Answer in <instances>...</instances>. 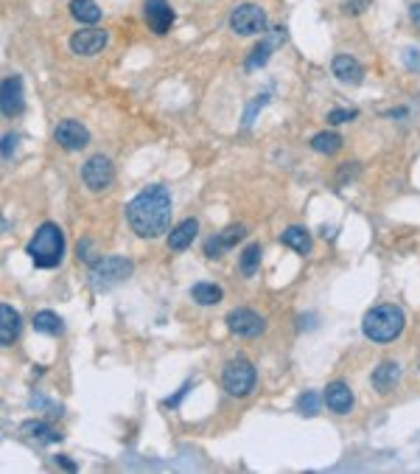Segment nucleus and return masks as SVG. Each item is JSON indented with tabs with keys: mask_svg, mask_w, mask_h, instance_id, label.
Listing matches in <instances>:
<instances>
[{
	"mask_svg": "<svg viewBox=\"0 0 420 474\" xmlns=\"http://www.w3.org/2000/svg\"><path fill=\"white\" fill-rule=\"evenodd\" d=\"M409 14H412V23H414V26H420V3H412Z\"/></svg>",
	"mask_w": 420,
	"mask_h": 474,
	"instance_id": "obj_35",
	"label": "nucleus"
},
{
	"mask_svg": "<svg viewBox=\"0 0 420 474\" xmlns=\"http://www.w3.org/2000/svg\"><path fill=\"white\" fill-rule=\"evenodd\" d=\"M14 141H17L14 135H6V138H3V157H6V160H9V155L14 152Z\"/></svg>",
	"mask_w": 420,
	"mask_h": 474,
	"instance_id": "obj_32",
	"label": "nucleus"
},
{
	"mask_svg": "<svg viewBox=\"0 0 420 474\" xmlns=\"http://www.w3.org/2000/svg\"><path fill=\"white\" fill-rule=\"evenodd\" d=\"M330 70H333V76L339 79L342 84H361L364 81V68L353 59V57H348V54H336L333 57V62H330Z\"/></svg>",
	"mask_w": 420,
	"mask_h": 474,
	"instance_id": "obj_16",
	"label": "nucleus"
},
{
	"mask_svg": "<svg viewBox=\"0 0 420 474\" xmlns=\"http://www.w3.org/2000/svg\"><path fill=\"white\" fill-rule=\"evenodd\" d=\"M227 328L235 334V337H258L264 334L266 323L258 312H252V309H233L227 317H224Z\"/></svg>",
	"mask_w": 420,
	"mask_h": 474,
	"instance_id": "obj_10",
	"label": "nucleus"
},
{
	"mask_svg": "<svg viewBox=\"0 0 420 474\" xmlns=\"http://www.w3.org/2000/svg\"><path fill=\"white\" fill-rule=\"evenodd\" d=\"M342 135L339 132H317L314 138H311V149L314 152H319V155H336L342 149Z\"/></svg>",
	"mask_w": 420,
	"mask_h": 474,
	"instance_id": "obj_25",
	"label": "nucleus"
},
{
	"mask_svg": "<svg viewBox=\"0 0 420 474\" xmlns=\"http://www.w3.org/2000/svg\"><path fill=\"white\" fill-rule=\"evenodd\" d=\"M28 258L34 261V267L39 270H54L62 264V255H65V236L59 230V225L54 222H42L34 233V239L25 247Z\"/></svg>",
	"mask_w": 420,
	"mask_h": 474,
	"instance_id": "obj_2",
	"label": "nucleus"
},
{
	"mask_svg": "<svg viewBox=\"0 0 420 474\" xmlns=\"http://www.w3.org/2000/svg\"><path fill=\"white\" fill-rule=\"evenodd\" d=\"M107 31L104 28H81L70 37V51L78 57H93L107 46Z\"/></svg>",
	"mask_w": 420,
	"mask_h": 474,
	"instance_id": "obj_12",
	"label": "nucleus"
},
{
	"mask_svg": "<svg viewBox=\"0 0 420 474\" xmlns=\"http://www.w3.org/2000/svg\"><path fill=\"white\" fill-rule=\"evenodd\" d=\"M258 264H261V247L258 244H246L244 247V253H241V258H238V270H241V275H255L258 273Z\"/></svg>",
	"mask_w": 420,
	"mask_h": 474,
	"instance_id": "obj_26",
	"label": "nucleus"
},
{
	"mask_svg": "<svg viewBox=\"0 0 420 474\" xmlns=\"http://www.w3.org/2000/svg\"><path fill=\"white\" fill-rule=\"evenodd\" d=\"M356 115H359L356 110H330V112H328V124L339 126V124H348V121H353Z\"/></svg>",
	"mask_w": 420,
	"mask_h": 474,
	"instance_id": "obj_28",
	"label": "nucleus"
},
{
	"mask_svg": "<svg viewBox=\"0 0 420 474\" xmlns=\"http://www.w3.org/2000/svg\"><path fill=\"white\" fill-rule=\"evenodd\" d=\"M70 14L78 23H87V26H93V23L101 20V9L93 3V0H73V3H70Z\"/></svg>",
	"mask_w": 420,
	"mask_h": 474,
	"instance_id": "obj_24",
	"label": "nucleus"
},
{
	"mask_svg": "<svg viewBox=\"0 0 420 474\" xmlns=\"http://www.w3.org/2000/svg\"><path fill=\"white\" fill-rule=\"evenodd\" d=\"M222 286H216V284H207V281H199V284H193L191 286V297L196 300L199 306H216L219 300H222Z\"/></svg>",
	"mask_w": 420,
	"mask_h": 474,
	"instance_id": "obj_21",
	"label": "nucleus"
},
{
	"mask_svg": "<svg viewBox=\"0 0 420 474\" xmlns=\"http://www.w3.org/2000/svg\"><path fill=\"white\" fill-rule=\"evenodd\" d=\"M387 115H390V118H403V115H406V110H390Z\"/></svg>",
	"mask_w": 420,
	"mask_h": 474,
	"instance_id": "obj_36",
	"label": "nucleus"
},
{
	"mask_svg": "<svg viewBox=\"0 0 420 474\" xmlns=\"http://www.w3.org/2000/svg\"><path fill=\"white\" fill-rule=\"evenodd\" d=\"M222 384H224V391L235 399H244L249 396L252 391H255V368H252L249 359L244 357H235L224 365L222 371Z\"/></svg>",
	"mask_w": 420,
	"mask_h": 474,
	"instance_id": "obj_5",
	"label": "nucleus"
},
{
	"mask_svg": "<svg viewBox=\"0 0 420 474\" xmlns=\"http://www.w3.org/2000/svg\"><path fill=\"white\" fill-rule=\"evenodd\" d=\"M280 241H283L286 247H291L294 253H300V255H308V253L314 250L311 233H308L306 228H300V225H291V228H286V230L280 233Z\"/></svg>",
	"mask_w": 420,
	"mask_h": 474,
	"instance_id": "obj_19",
	"label": "nucleus"
},
{
	"mask_svg": "<svg viewBox=\"0 0 420 474\" xmlns=\"http://www.w3.org/2000/svg\"><path fill=\"white\" fill-rule=\"evenodd\" d=\"M0 110L6 118H17L25 110V93H23V79L17 73L6 76L0 84Z\"/></svg>",
	"mask_w": 420,
	"mask_h": 474,
	"instance_id": "obj_9",
	"label": "nucleus"
},
{
	"mask_svg": "<svg viewBox=\"0 0 420 474\" xmlns=\"http://www.w3.org/2000/svg\"><path fill=\"white\" fill-rule=\"evenodd\" d=\"M283 42H286V28L283 26H277L266 39H261L258 42V46L255 48H252L249 51V57H246V70H255V68H264L266 62H269V57H272V51L275 48H280L283 46Z\"/></svg>",
	"mask_w": 420,
	"mask_h": 474,
	"instance_id": "obj_13",
	"label": "nucleus"
},
{
	"mask_svg": "<svg viewBox=\"0 0 420 474\" xmlns=\"http://www.w3.org/2000/svg\"><path fill=\"white\" fill-rule=\"evenodd\" d=\"M246 236V228L244 225H233V228H227V230H222V233H216V236H210L207 241H204V255L207 258H222L230 247H235L241 239Z\"/></svg>",
	"mask_w": 420,
	"mask_h": 474,
	"instance_id": "obj_14",
	"label": "nucleus"
},
{
	"mask_svg": "<svg viewBox=\"0 0 420 474\" xmlns=\"http://www.w3.org/2000/svg\"><path fill=\"white\" fill-rule=\"evenodd\" d=\"M398 382H401V368L395 362H381L372 371V387L378 393H390Z\"/></svg>",
	"mask_w": 420,
	"mask_h": 474,
	"instance_id": "obj_20",
	"label": "nucleus"
},
{
	"mask_svg": "<svg viewBox=\"0 0 420 474\" xmlns=\"http://www.w3.org/2000/svg\"><path fill=\"white\" fill-rule=\"evenodd\" d=\"M56 463H59L62 468H67V471H73V468H76V463H73L67 455H56Z\"/></svg>",
	"mask_w": 420,
	"mask_h": 474,
	"instance_id": "obj_34",
	"label": "nucleus"
},
{
	"mask_svg": "<svg viewBox=\"0 0 420 474\" xmlns=\"http://www.w3.org/2000/svg\"><path fill=\"white\" fill-rule=\"evenodd\" d=\"M143 17H146V26L151 28V34H157V37L168 34V28L174 26V9L168 6V0H146Z\"/></svg>",
	"mask_w": 420,
	"mask_h": 474,
	"instance_id": "obj_11",
	"label": "nucleus"
},
{
	"mask_svg": "<svg viewBox=\"0 0 420 474\" xmlns=\"http://www.w3.org/2000/svg\"><path fill=\"white\" fill-rule=\"evenodd\" d=\"M266 99H269V96L264 93V96H258V101H252V104H249V110H246V115H244V126H249V124H252V115H255V112L266 104Z\"/></svg>",
	"mask_w": 420,
	"mask_h": 474,
	"instance_id": "obj_30",
	"label": "nucleus"
},
{
	"mask_svg": "<svg viewBox=\"0 0 420 474\" xmlns=\"http://www.w3.org/2000/svg\"><path fill=\"white\" fill-rule=\"evenodd\" d=\"M191 387H193V382H185V384L180 387V391H177L171 399H165V402H162V407H177V404H180V402L188 396V391H191Z\"/></svg>",
	"mask_w": 420,
	"mask_h": 474,
	"instance_id": "obj_29",
	"label": "nucleus"
},
{
	"mask_svg": "<svg viewBox=\"0 0 420 474\" xmlns=\"http://www.w3.org/2000/svg\"><path fill=\"white\" fill-rule=\"evenodd\" d=\"M81 180L90 191H104L112 186L115 180V168H112V160L104 157V155H93L87 163L81 166Z\"/></svg>",
	"mask_w": 420,
	"mask_h": 474,
	"instance_id": "obj_7",
	"label": "nucleus"
},
{
	"mask_svg": "<svg viewBox=\"0 0 420 474\" xmlns=\"http://www.w3.org/2000/svg\"><path fill=\"white\" fill-rule=\"evenodd\" d=\"M325 407L336 415H348L350 407H353V393H350V387L345 382H330L325 387Z\"/></svg>",
	"mask_w": 420,
	"mask_h": 474,
	"instance_id": "obj_15",
	"label": "nucleus"
},
{
	"mask_svg": "<svg viewBox=\"0 0 420 474\" xmlns=\"http://www.w3.org/2000/svg\"><path fill=\"white\" fill-rule=\"evenodd\" d=\"M322 399H325V396H319L317 391H306V393L297 399V410H300L306 418H311V415H317V413H319Z\"/></svg>",
	"mask_w": 420,
	"mask_h": 474,
	"instance_id": "obj_27",
	"label": "nucleus"
},
{
	"mask_svg": "<svg viewBox=\"0 0 420 474\" xmlns=\"http://www.w3.org/2000/svg\"><path fill=\"white\" fill-rule=\"evenodd\" d=\"M23 433H25V435H31L34 441H42V444L62 441V435L56 433L54 426H48L45 421H25V424H23Z\"/></svg>",
	"mask_w": 420,
	"mask_h": 474,
	"instance_id": "obj_23",
	"label": "nucleus"
},
{
	"mask_svg": "<svg viewBox=\"0 0 420 474\" xmlns=\"http://www.w3.org/2000/svg\"><path fill=\"white\" fill-rule=\"evenodd\" d=\"M135 264L129 258H120V255H107V258H98V261L90 264V289L93 292H107L118 284H123L126 278L132 275Z\"/></svg>",
	"mask_w": 420,
	"mask_h": 474,
	"instance_id": "obj_4",
	"label": "nucleus"
},
{
	"mask_svg": "<svg viewBox=\"0 0 420 474\" xmlns=\"http://www.w3.org/2000/svg\"><path fill=\"white\" fill-rule=\"evenodd\" d=\"M20 334V315L9 304H0V346L9 348Z\"/></svg>",
	"mask_w": 420,
	"mask_h": 474,
	"instance_id": "obj_18",
	"label": "nucleus"
},
{
	"mask_svg": "<svg viewBox=\"0 0 420 474\" xmlns=\"http://www.w3.org/2000/svg\"><path fill=\"white\" fill-rule=\"evenodd\" d=\"M230 28L241 37H261L266 34V12L255 3H241L230 14Z\"/></svg>",
	"mask_w": 420,
	"mask_h": 474,
	"instance_id": "obj_6",
	"label": "nucleus"
},
{
	"mask_svg": "<svg viewBox=\"0 0 420 474\" xmlns=\"http://www.w3.org/2000/svg\"><path fill=\"white\" fill-rule=\"evenodd\" d=\"M364 3H367V0H345V12H350V14H359V12L364 9Z\"/></svg>",
	"mask_w": 420,
	"mask_h": 474,
	"instance_id": "obj_31",
	"label": "nucleus"
},
{
	"mask_svg": "<svg viewBox=\"0 0 420 474\" xmlns=\"http://www.w3.org/2000/svg\"><path fill=\"white\" fill-rule=\"evenodd\" d=\"M54 138H56V144H59L65 152H78V149H84V146L90 144L87 126H84L81 121H76V118L59 121L56 129H54Z\"/></svg>",
	"mask_w": 420,
	"mask_h": 474,
	"instance_id": "obj_8",
	"label": "nucleus"
},
{
	"mask_svg": "<svg viewBox=\"0 0 420 474\" xmlns=\"http://www.w3.org/2000/svg\"><path fill=\"white\" fill-rule=\"evenodd\" d=\"M196 233H199V222H196L193 217H191V219H182L177 228L168 230V250H174V253L188 250L191 241L196 239Z\"/></svg>",
	"mask_w": 420,
	"mask_h": 474,
	"instance_id": "obj_17",
	"label": "nucleus"
},
{
	"mask_svg": "<svg viewBox=\"0 0 420 474\" xmlns=\"http://www.w3.org/2000/svg\"><path fill=\"white\" fill-rule=\"evenodd\" d=\"M403 326H406V317H403L401 306H392V304L372 306L364 315V320H361V331L372 342H392V339H398Z\"/></svg>",
	"mask_w": 420,
	"mask_h": 474,
	"instance_id": "obj_3",
	"label": "nucleus"
},
{
	"mask_svg": "<svg viewBox=\"0 0 420 474\" xmlns=\"http://www.w3.org/2000/svg\"><path fill=\"white\" fill-rule=\"evenodd\" d=\"M126 219H129V228L140 239H157V236L168 233L171 197H168V191L162 186H149L126 205Z\"/></svg>",
	"mask_w": 420,
	"mask_h": 474,
	"instance_id": "obj_1",
	"label": "nucleus"
},
{
	"mask_svg": "<svg viewBox=\"0 0 420 474\" xmlns=\"http://www.w3.org/2000/svg\"><path fill=\"white\" fill-rule=\"evenodd\" d=\"M34 331L56 337V334L65 331V323H62V317H59L56 312H48V309H45V312H36V315H34Z\"/></svg>",
	"mask_w": 420,
	"mask_h": 474,
	"instance_id": "obj_22",
	"label": "nucleus"
},
{
	"mask_svg": "<svg viewBox=\"0 0 420 474\" xmlns=\"http://www.w3.org/2000/svg\"><path fill=\"white\" fill-rule=\"evenodd\" d=\"M414 54H417V51H412V48L406 51V65L414 68V70H420V57H414Z\"/></svg>",
	"mask_w": 420,
	"mask_h": 474,
	"instance_id": "obj_33",
	"label": "nucleus"
}]
</instances>
